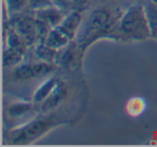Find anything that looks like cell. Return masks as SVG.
Wrapping results in <instances>:
<instances>
[{"label":"cell","instance_id":"6da1fadb","mask_svg":"<svg viewBox=\"0 0 157 147\" xmlns=\"http://www.w3.org/2000/svg\"><path fill=\"white\" fill-rule=\"evenodd\" d=\"M122 14L123 12L120 10L105 7L97 8L88 14L86 20L82 22L74 39L83 56L95 42L101 39H108Z\"/></svg>","mask_w":157,"mask_h":147},{"label":"cell","instance_id":"7a4b0ae2","mask_svg":"<svg viewBox=\"0 0 157 147\" xmlns=\"http://www.w3.org/2000/svg\"><path fill=\"white\" fill-rule=\"evenodd\" d=\"M108 39L122 42H140L151 39L150 26L144 6L133 5L123 12Z\"/></svg>","mask_w":157,"mask_h":147},{"label":"cell","instance_id":"3957f363","mask_svg":"<svg viewBox=\"0 0 157 147\" xmlns=\"http://www.w3.org/2000/svg\"><path fill=\"white\" fill-rule=\"evenodd\" d=\"M59 125H61L60 120H58L55 116L42 115L25 125L9 131L8 140L12 144H28L40 138L50 130L54 129Z\"/></svg>","mask_w":157,"mask_h":147},{"label":"cell","instance_id":"277c9868","mask_svg":"<svg viewBox=\"0 0 157 147\" xmlns=\"http://www.w3.org/2000/svg\"><path fill=\"white\" fill-rule=\"evenodd\" d=\"M11 18L12 22L10 23V25L22 37V39L24 40L27 45L31 46L33 44H38L37 26H36L35 16L18 14V15L13 16Z\"/></svg>","mask_w":157,"mask_h":147},{"label":"cell","instance_id":"5b68a950","mask_svg":"<svg viewBox=\"0 0 157 147\" xmlns=\"http://www.w3.org/2000/svg\"><path fill=\"white\" fill-rule=\"evenodd\" d=\"M82 59H83V55L78 50L76 42L73 40L63 48L57 51L54 65L63 70H72L76 69L81 65Z\"/></svg>","mask_w":157,"mask_h":147},{"label":"cell","instance_id":"8992f818","mask_svg":"<svg viewBox=\"0 0 157 147\" xmlns=\"http://www.w3.org/2000/svg\"><path fill=\"white\" fill-rule=\"evenodd\" d=\"M54 70L53 65L40 61L37 63H25L20 65L14 70V77L21 81L33 80L45 76Z\"/></svg>","mask_w":157,"mask_h":147},{"label":"cell","instance_id":"52a82bcc","mask_svg":"<svg viewBox=\"0 0 157 147\" xmlns=\"http://www.w3.org/2000/svg\"><path fill=\"white\" fill-rule=\"evenodd\" d=\"M68 95V87L65 82L61 80H58L55 88L52 90L48 98L40 104V112L42 114H48L51 111L56 108L61 102L66 99Z\"/></svg>","mask_w":157,"mask_h":147},{"label":"cell","instance_id":"ba28073f","mask_svg":"<svg viewBox=\"0 0 157 147\" xmlns=\"http://www.w3.org/2000/svg\"><path fill=\"white\" fill-rule=\"evenodd\" d=\"M83 22V16H82V12L75 11V10H71L69 13L66 14L65 18L63 22L57 26V28L63 32L71 41L75 39L78 31L80 29Z\"/></svg>","mask_w":157,"mask_h":147},{"label":"cell","instance_id":"9c48e42d","mask_svg":"<svg viewBox=\"0 0 157 147\" xmlns=\"http://www.w3.org/2000/svg\"><path fill=\"white\" fill-rule=\"evenodd\" d=\"M66 11L59 9L58 7L52 5L48 7L42 8V9L33 11V16L38 20H41L50 25L52 28L57 27L66 16Z\"/></svg>","mask_w":157,"mask_h":147},{"label":"cell","instance_id":"30bf717a","mask_svg":"<svg viewBox=\"0 0 157 147\" xmlns=\"http://www.w3.org/2000/svg\"><path fill=\"white\" fill-rule=\"evenodd\" d=\"M5 38H6V46L7 47L13 48V50L18 51L20 53L25 55L28 45L25 43V41L22 39V37L16 32L15 29L11 25H9L8 28H6Z\"/></svg>","mask_w":157,"mask_h":147},{"label":"cell","instance_id":"8fae6325","mask_svg":"<svg viewBox=\"0 0 157 147\" xmlns=\"http://www.w3.org/2000/svg\"><path fill=\"white\" fill-rule=\"evenodd\" d=\"M71 42V40L67 37L63 32H61L57 27L52 28L48 33V38H46L44 43L46 45H48L50 47L55 48V50H60L63 46H66L67 44H69Z\"/></svg>","mask_w":157,"mask_h":147},{"label":"cell","instance_id":"7c38bea8","mask_svg":"<svg viewBox=\"0 0 157 147\" xmlns=\"http://www.w3.org/2000/svg\"><path fill=\"white\" fill-rule=\"evenodd\" d=\"M57 82H58V78L53 76V77L48 78L46 82H44L37 90L35 91L33 96V101L35 104H41L46 98L50 96V93L52 92V90L55 88Z\"/></svg>","mask_w":157,"mask_h":147},{"label":"cell","instance_id":"4fadbf2b","mask_svg":"<svg viewBox=\"0 0 157 147\" xmlns=\"http://www.w3.org/2000/svg\"><path fill=\"white\" fill-rule=\"evenodd\" d=\"M144 9H145L148 26H150L151 39L157 41V5L152 0H148L144 5Z\"/></svg>","mask_w":157,"mask_h":147},{"label":"cell","instance_id":"5bb4252c","mask_svg":"<svg viewBox=\"0 0 157 147\" xmlns=\"http://www.w3.org/2000/svg\"><path fill=\"white\" fill-rule=\"evenodd\" d=\"M126 112L131 117H139L145 112L146 101L142 97H132L126 103Z\"/></svg>","mask_w":157,"mask_h":147},{"label":"cell","instance_id":"9a60e30c","mask_svg":"<svg viewBox=\"0 0 157 147\" xmlns=\"http://www.w3.org/2000/svg\"><path fill=\"white\" fill-rule=\"evenodd\" d=\"M35 54L39 58L40 61L54 65L55 58H56V55H57V50L50 47L45 43H38L36 44Z\"/></svg>","mask_w":157,"mask_h":147},{"label":"cell","instance_id":"2e32d148","mask_svg":"<svg viewBox=\"0 0 157 147\" xmlns=\"http://www.w3.org/2000/svg\"><path fill=\"white\" fill-rule=\"evenodd\" d=\"M23 58H24V54L20 53L18 51L7 47V46L3 50V56H2L3 67L6 68L15 67V66L20 65L22 62Z\"/></svg>","mask_w":157,"mask_h":147},{"label":"cell","instance_id":"e0dca14e","mask_svg":"<svg viewBox=\"0 0 157 147\" xmlns=\"http://www.w3.org/2000/svg\"><path fill=\"white\" fill-rule=\"evenodd\" d=\"M7 13L10 17L21 14L27 7H29L28 0H5Z\"/></svg>","mask_w":157,"mask_h":147},{"label":"cell","instance_id":"ac0fdd59","mask_svg":"<svg viewBox=\"0 0 157 147\" xmlns=\"http://www.w3.org/2000/svg\"><path fill=\"white\" fill-rule=\"evenodd\" d=\"M33 110V103L30 102H15L9 105L8 114L10 117H20L27 114Z\"/></svg>","mask_w":157,"mask_h":147},{"label":"cell","instance_id":"d6986e66","mask_svg":"<svg viewBox=\"0 0 157 147\" xmlns=\"http://www.w3.org/2000/svg\"><path fill=\"white\" fill-rule=\"evenodd\" d=\"M28 8L30 10H33V11H36V10L42 9V8H45L53 5L52 0H28Z\"/></svg>","mask_w":157,"mask_h":147},{"label":"cell","instance_id":"ffe728a7","mask_svg":"<svg viewBox=\"0 0 157 147\" xmlns=\"http://www.w3.org/2000/svg\"><path fill=\"white\" fill-rule=\"evenodd\" d=\"M71 2H72V10L83 12L88 7L90 0H71Z\"/></svg>","mask_w":157,"mask_h":147},{"label":"cell","instance_id":"44dd1931","mask_svg":"<svg viewBox=\"0 0 157 147\" xmlns=\"http://www.w3.org/2000/svg\"><path fill=\"white\" fill-rule=\"evenodd\" d=\"M52 2L54 6H56L59 9L63 10L66 12L69 11V10H72L71 0H52Z\"/></svg>","mask_w":157,"mask_h":147},{"label":"cell","instance_id":"7402d4cb","mask_svg":"<svg viewBox=\"0 0 157 147\" xmlns=\"http://www.w3.org/2000/svg\"><path fill=\"white\" fill-rule=\"evenodd\" d=\"M152 1H154V2H155V3H156V5H157V0H152Z\"/></svg>","mask_w":157,"mask_h":147}]
</instances>
